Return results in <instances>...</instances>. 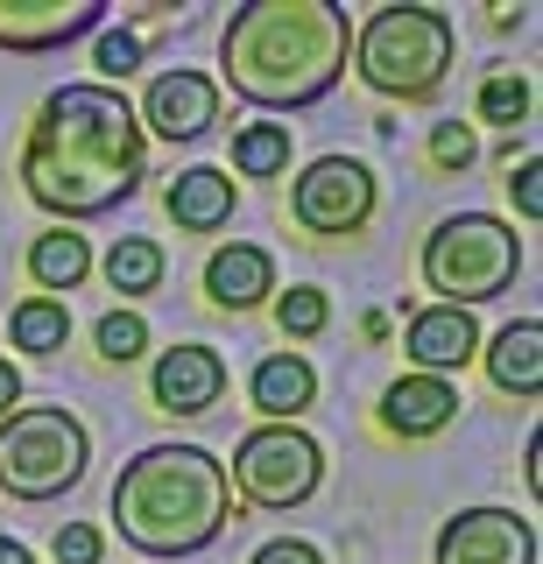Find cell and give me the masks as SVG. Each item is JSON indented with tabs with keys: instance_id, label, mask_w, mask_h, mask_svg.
I'll list each match as a JSON object with an SVG mask.
<instances>
[{
	"instance_id": "obj_4",
	"label": "cell",
	"mask_w": 543,
	"mask_h": 564,
	"mask_svg": "<svg viewBox=\"0 0 543 564\" xmlns=\"http://www.w3.org/2000/svg\"><path fill=\"white\" fill-rule=\"evenodd\" d=\"M459 35L445 8H374L354 35V70L381 99H431L452 78Z\"/></svg>"
},
{
	"instance_id": "obj_8",
	"label": "cell",
	"mask_w": 543,
	"mask_h": 564,
	"mask_svg": "<svg viewBox=\"0 0 543 564\" xmlns=\"http://www.w3.org/2000/svg\"><path fill=\"white\" fill-rule=\"evenodd\" d=\"M290 219L311 240H354L374 219V170L354 163V155H318L290 184Z\"/></svg>"
},
{
	"instance_id": "obj_25",
	"label": "cell",
	"mask_w": 543,
	"mask_h": 564,
	"mask_svg": "<svg viewBox=\"0 0 543 564\" xmlns=\"http://www.w3.org/2000/svg\"><path fill=\"white\" fill-rule=\"evenodd\" d=\"M522 113H530V78H522V70H495V78L480 85V120H495V128H515Z\"/></svg>"
},
{
	"instance_id": "obj_18",
	"label": "cell",
	"mask_w": 543,
	"mask_h": 564,
	"mask_svg": "<svg viewBox=\"0 0 543 564\" xmlns=\"http://www.w3.org/2000/svg\"><path fill=\"white\" fill-rule=\"evenodd\" d=\"M248 395H254V410L269 416V423H290L296 410H311V395H318V375H311L304 352H269V360L254 367Z\"/></svg>"
},
{
	"instance_id": "obj_20",
	"label": "cell",
	"mask_w": 543,
	"mask_h": 564,
	"mask_svg": "<svg viewBox=\"0 0 543 564\" xmlns=\"http://www.w3.org/2000/svg\"><path fill=\"white\" fill-rule=\"evenodd\" d=\"M8 332L22 352L50 360V352H64V339H72V311H64V296H29V304H14Z\"/></svg>"
},
{
	"instance_id": "obj_12",
	"label": "cell",
	"mask_w": 543,
	"mask_h": 564,
	"mask_svg": "<svg viewBox=\"0 0 543 564\" xmlns=\"http://www.w3.org/2000/svg\"><path fill=\"white\" fill-rule=\"evenodd\" d=\"M155 410L170 416H205L213 402L226 395V360L213 346H170L163 360H155Z\"/></svg>"
},
{
	"instance_id": "obj_23",
	"label": "cell",
	"mask_w": 543,
	"mask_h": 564,
	"mask_svg": "<svg viewBox=\"0 0 543 564\" xmlns=\"http://www.w3.org/2000/svg\"><path fill=\"white\" fill-rule=\"evenodd\" d=\"M93 339H99V360L128 367V360H142V352H149V325H142V311H107Z\"/></svg>"
},
{
	"instance_id": "obj_15",
	"label": "cell",
	"mask_w": 543,
	"mask_h": 564,
	"mask_svg": "<svg viewBox=\"0 0 543 564\" xmlns=\"http://www.w3.org/2000/svg\"><path fill=\"white\" fill-rule=\"evenodd\" d=\"M205 296H213L219 311H254L261 296H275V261H269V247L226 240L219 254L205 261Z\"/></svg>"
},
{
	"instance_id": "obj_31",
	"label": "cell",
	"mask_w": 543,
	"mask_h": 564,
	"mask_svg": "<svg viewBox=\"0 0 543 564\" xmlns=\"http://www.w3.org/2000/svg\"><path fill=\"white\" fill-rule=\"evenodd\" d=\"M14 402H22V375H14V367H8V360H0V416H8V410H14Z\"/></svg>"
},
{
	"instance_id": "obj_29",
	"label": "cell",
	"mask_w": 543,
	"mask_h": 564,
	"mask_svg": "<svg viewBox=\"0 0 543 564\" xmlns=\"http://www.w3.org/2000/svg\"><path fill=\"white\" fill-rule=\"evenodd\" d=\"M248 564H325V557H318V543H304V536H275V543H261Z\"/></svg>"
},
{
	"instance_id": "obj_21",
	"label": "cell",
	"mask_w": 543,
	"mask_h": 564,
	"mask_svg": "<svg viewBox=\"0 0 543 564\" xmlns=\"http://www.w3.org/2000/svg\"><path fill=\"white\" fill-rule=\"evenodd\" d=\"M107 282H113V296H149L155 282H163V247L155 240H113Z\"/></svg>"
},
{
	"instance_id": "obj_1",
	"label": "cell",
	"mask_w": 543,
	"mask_h": 564,
	"mask_svg": "<svg viewBox=\"0 0 543 564\" xmlns=\"http://www.w3.org/2000/svg\"><path fill=\"white\" fill-rule=\"evenodd\" d=\"M142 163H149L142 120L113 85H57L29 128L22 184L57 219H99V212L134 198Z\"/></svg>"
},
{
	"instance_id": "obj_24",
	"label": "cell",
	"mask_w": 543,
	"mask_h": 564,
	"mask_svg": "<svg viewBox=\"0 0 543 564\" xmlns=\"http://www.w3.org/2000/svg\"><path fill=\"white\" fill-rule=\"evenodd\" d=\"M275 325H283V339H318V332L332 325V304H325V290H290V296H275Z\"/></svg>"
},
{
	"instance_id": "obj_13",
	"label": "cell",
	"mask_w": 543,
	"mask_h": 564,
	"mask_svg": "<svg viewBox=\"0 0 543 564\" xmlns=\"http://www.w3.org/2000/svg\"><path fill=\"white\" fill-rule=\"evenodd\" d=\"M402 352L416 360V375L452 381V367H466L473 352H480V325H473V311L424 304V311L410 317V332H402Z\"/></svg>"
},
{
	"instance_id": "obj_2",
	"label": "cell",
	"mask_w": 543,
	"mask_h": 564,
	"mask_svg": "<svg viewBox=\"0 0 543 564\" xmlns=\"http://www.w3.org/2000/svg\"><path fill=\"white\" fill-rule=\"evenodd\" d=\"M346 8L332 0H248L219 35V70L248 106L304 113L346 78Z\"/></svg>"
},
{
	"instance_id": "obj_28",
	"label": "cell",
	"mask_w": 543,
	"mask_h": 564,
	"mask_svg": "<svg viewBox=\"0 0 543 564\" xmlns=\"http://www.w3.org/2000/svg\"><path fill=\"white\" fill-rule=\"evenodd\" d=\"M57 564H99V529L93 522H64L57 529Z\"/></svg>"
},
{
	"instance_id": "obj_19",
	"label": "cell",
	"mask_w": 543,
	"mask_h": 564,
	"mask_svg": "<svg viewBox=\"0 0 543 564\" xmlns=\"http://www.w3.org/2000/svg\"><path fill=\"white\" fill-rule=\"evenodd\" d=\"M29 275H36V290H78L85 275H93V247H85L72 226H57V234H43L36 247H29Z\"/></svg>"
},
{
	"instance_id": "obj_9",
	"label": "cell",
	"mask_w": 543,
	"mask_h": 564,
	"mask_svg": "<svg viewBox=\"0 0 543 564\" xmlns=\"http://www.w3.org/2000/svg\"><path fill=\"white\" fill-rule=\"evenodd\" d=\"M437 564H536V522L515 508H459L437 529Z\"/></svg>"
},
{
	"instance_id": "obj_14",
	"label": "cell",
	"mask_w": 543,
	"mask_h": 564,
	"mask_svg": "<svg viewBox=\"0 0 543 564\" xmlns=\"http://www.w3.org/2000/svg\"><path fill=\"white\" fill-rule=\"evenodd\" d=\"M459 388L437 381V375H402L389 395H381V431L389 437H437L452 416H459Z\"/></svg>"
},
{
	"instance_id": "obj_10",
	"label": "cell",
	"mask_w": 543,
	"mask_h": 564,
	"mask_svg": "<svg viewBox=\"0 0 543 564\" xmlns=\"http://www.w3.org/2000/svg\"><path fill=\"white\" fill-rule=\"evenodd\" d=\"M99 14H107V0H0V50L43 57V50L93 35Z\"/></svg>"
},
{
	"instance_id": "obj_3",
	"label": "cell",
	"mask_w": 543,
	"mask_h": 564,
	"mask_svg": "<svg viewBox=\"0 0 543 564\" xmlns=\"http://www.w3.org/2000/svg\"><path fill=\"white\" fill-rule=\"evenodd\" d=\"M234 487L226 466L198 445H149L120 466L113 480V522L134 551L149 557H191L226 529Z\"/></svg>"
},
{
	"instance_id": "obj_5",
	"label": "cell",
	"mask_w": 543,
	"mask_h": 564,
	"mask_svg": "<svg viewBox=\"0 0 543 564\" xmlns=\"http://www.w3.org/2000/svg\"><path fill=\"white\" fill-rule=\"evenodd\" d=\"M522 275V240L515 226H501L495 212H459L437 219L424 240V282L437 296H452V311H473L487 296H508Z\"/></svg>"
},
{
	"instance_id": "obj_27",
	"label": "cell",
	"mask_w": 543,
	"mask_h": 564,
	"mask_svg": "<svg viewBox=\"0 0 543 564\" xmlns=\"http://www.w3.org/2000/svg\"><path fill=\"white\" fill-rule=\"evenodd\" d=\"M473 149H480V141H473V128H459V120H445V128L431 134V155H437L445 170H466V163H473Z\"/></svg>"
},
{
	"instance_id": "obj_17",
	"label": "cell",
	"mask_w": 543,
	"mask_h": 564,
	"mask_svg": "<svg viewBox=\"0 0 543 564\" xmlns=\"http://www.w3.org/2000/svg\"><path fill=\"white\" fill-rule=\"evenodd\" d=\"M163 205L184 234H219V226L234 219V176L226 170H184V176H170Z\"/></svg>"
},
{
	"instance_id": "obj_11",
	"label": "cell",
	"mask_w": 543,
	"mask_h": 564,
	"mask_svg": "<svg viewBox=\"0 0 543 564\" xmlns=\"http://www.w3.org/2000/svg\"><path fill=\"white\" fill-rule=\"evenodd\" d=\"M142 113L163 141H198V134L219 128V85L205 70H155Z\"/></svg>"
},
{
	"instance_id": "obj_32",
	"label": "cell",
	"mask_w": 543,
	"mask_h": 564,
	"mask_svg": "<svg viewBox=\"0 0 543 564\" xmlns=\"http://www.w3.org/2000/svg\"><path fill=\"white\" fill-rule=\"evenodd\" d=\"M0 564H36V557H29V551H22L14 536H0Z\"/></svg>"
},
{
	"instance_id": "obj_7",
	"label": "cell",
	"mask_w": 543,
	"mask_h": 564,
	"mask_svg": "<svg viewBox=\"0 0 543 564\" xmlns=\"http://www.w3.org/2000/svg\"><path fill=\"white\" fill-rule=\"evenodd\" d=\"M318 480H325V445L311 431H296V423H261V431H248L234 452V473H226V487H240V501L269 508V516L304 508L318 494Z\"/></svg>"
},
{
	"instance_id": "obj_26",
	"label": "cell",
	"mask_w": 543,
	"mask_h": 564,
	"mask_svg": "<svg viewBox=\"0 0 543 564\" xmlns=\"http://www.w3.org/2000/svg\"><path fill=\"white\" fill-rule=\"evenodd\" d=\"M508 198H515L522 205V219H543V163H536V155H522V163L515 170H508Z\"/></svg>"
},
{
	"instance_id": "obj_30",
	"label": "cell",
	"mask_w": 543,
	"mask_h": 564,
	"mask_svg": "<svg viewBox=\"0 0 543 564\" xmlns=\"http://www.w3.org/2000/svg\"><path fill=\"white\" fill-rule=\"evenodd\" d=\"M134 57H142V43H128V35H107V43H99V70H128Z\"/></svg>"
},
{
	"instance_id": "obj_22",
	"label": "cell",
	"mask_w": 543,
	"mask_h": 564,
	"mask_svg": "<svg viewBox=\"0 0 543 564\" xmlns=\"http://www.w3.org/2000/svg\"><path fill=\"white\" fill-rule=\"evenodd\" d=\"M234 170L240 176H283L290 170V128H240L234 134Z\"/></svg>"
},
{
	"instance_id": "obj_6",
	"label": "cell",
	"mask_w": 543,
	"mask_h": 564,
	"mask_svg": "<svg viewBox=\"0 0 543 564\" xmlns=\"http://www.w3.org/2000/svg\"><path fill=\"white\" fill-rule=\"evenodd\" d=\"M93 466V437L72 410H8L0 416V487L14 501H57Z\"/></svg>"
},
{
	"instance_id": "obj_16",
	"label": "cell",
	"mask_w": 543,
	"mask_h": 564,
	"mask_svg": "<svg viewBox=\"0 0 543 564\" xmlns=\"http://www.w3.org/2000/svg\"><path fill=\"white\" fill-rule=\"evenodd\" d=\"M487 381L515 402L543 395V325L536 317H515V325L495 332V346H487Z\"/></svg>"
}]
</instances>
